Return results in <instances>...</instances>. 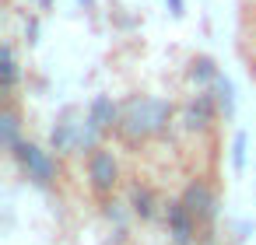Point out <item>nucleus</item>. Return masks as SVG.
<instances>
[{
    "mask_svg": "<svg viewBox=\"0 0 256 245\" xmlns=\"http://www.w3.org/2000/svg\"><path fill=\"white\" fill-rule=\"evenodd\" d=\"M196 245H214V242H210V238H207V235H204V238H200V242H196Z\"/></svg>",
    "mask_w": 256,
    "mask_h": 245,
    "instance_id": "4468645a",
    "label": "nucleus"
},
{
    "mask_svg": "<svg viewBox=\"0 0 256 245\" xmlns=\"http://www.w3.org/2000/svg\"><path fill=\"white\" fill-rule=\"evenodd\" d=\"M14 84H18V60H14V49L4 46V91L11 95Z\"/></svg>",
    "mask_w": 256,
    "mask_h": 245,
    "instance_id": "f8f14e48",
    "label": "nucleus"
},
{
    "mask_svg": "<svg viewBox=\"0 0 256 245\" xmlns=\"http://www.w3.org/2000/svg\"><path fill=\"white\" fill-rule=\"evenodd\" d=\"M182 207L193 214V221L200 224V231H207L210 224H214V214H218V196H214V189L204 182V179H193L186 189H182Z\"/></svg>",
    "mask_w": 256,
    "mask_h": 245,
    "instance_id": "20e7f679",
    "label": "nucleus"
},
{
    "mask_svg": "<svg viewBox=\"0 0 256 245\" xmlns=\"http://www.w3.org/2000/svg\"><path fill=\"white\" fill-rule=\"evenodd\" d=\"M120 112H123V105H116L109 95H95V98L88 102V109H84V119L106 137V133H116V126H120Z\"/></svg>",
    "mask_w": 256,
    "mask_h": 245,
    "instance_id": "0eeeda50",
    "label": "nucleus"
},
{
    "mask_svg": "<svg viewBox=\"0 0 256 245\" xmlns=\"http://www.w3.org/2000/svg\"><path fill=\"white\" fill-rule=\"evenodd\" d=\"M84 175H88V189L95 196H112L116 186H120V158L112 154V147H95L88 158H84Z\"/></svg>",
    "mask_w": 256,
    "mask_h": 245,
    "instance_id": "7ed1b4c3",
    "label": "nucleus"
},
{
    "mask_svg": "<svg viewBox=\"0 0 256 245\" xmlns=\"http://www.w3.org/2000/svg\"><path fill=\"white\" fill-rule=\"evenodd\" d=\"M218 116H221L218 98H214V91H207V88H204V91H196V98L186 105V126H190L193 133H196V130L204 133V130H207Z\"/></svg>",
    "mask_w": 256,
    "mask_h": 245,
    "instance_id": "6e6552de",
    "label": "nucleus"
},
{
    "mask_svg": "<svg viewBox=\"0 0 256 245\" xmlns=\"http://www.w3.org/2000/svg\"><path fill=\"white\" fill-rule=\"evenodd\" d=\"M165 224H168V235H172L176 245H196V242H200V224H196L193 214L182 207V200H172V203H168Z\"/></svg>",
    "mask_w": 256,
    "mask_h": 245,
    "instance_id": "423d86ee",
    "label": "nucleus"
},
{
    "mask_svg": "<svg viewBox=\"0 0 256 245\" xmlns=\"http://www.w3.org/2000/svg\"><path fill=\"white\" fill-rule=\"evenodd\" d=\"M11 158H14L22 179L32 182L36 189H53V186H56V179H60V161H56V151H53V147H42V144H36V140L25 137V140L11 151Z\"/></svg>",
    "mask_w": 256,
    "mask_h": 245,
    "instance_id": "f03ea898",
    "label": "nucleus"
},
{
    "mask_svg": "<svg viewBox=\"0 0 256 245\" xmlns=\"http://www.w3.org/2000/svg\"><path fill=\"white\" fill-rule=\"evenodd\" d=\"M168 7H172V14L179 18V14H182V0H168Z\"/></svg>",
    "mask_w": 256,
    "mask_h": 245,
    "instance_id": "ddd939ff",
    "label": "nucleus"
},
{
    "mask_svg": "<svg viewBox=\"0 0 256 245\" xmlns=\"http://www.w3.org/2000/svg\"><path fill=\"white\" fill-rule=\"evenodd\" d=\"M81 140H84V116L64 112L50 133V147L56 154H81Z\"/></svg>",
    "mask_w": 256,
    "mask_h": 245,
    "instance_id": "39448f33",
    "label": "nucleus"
},
{
    "mask_svg": "<svg viewBox=\"0 0 256 245\" xmlns=\"http://www.w3.org/2000/svg\"><path fill=\"white\" fill-rule=\"evenodd\" d=\"M22 140H25V133H22V112H18L14 102H8L4 112H0V144H4V151L11 154Z\"/></svg>",
    "mask_w": 256,
    "mask_h": 245,
    "instance_id": "1a4fd4ad",
    "label": "nucleus"
},
{
    "mask_svg": "<svg viewBox=\"0 0 256 245\" xmlns=\"http://www.w3.org/2000/svg\"><path fill=\"white\" fill-rule=\"evenodd\" d=\"M130 210H134L137 217H151V214H154V193H151L148 186H134V189H130Z\"/></svg>",
    "mask_w": 256,
    "mask_h": 245,
    "instance_id": "9b49d317",
    "label": "nucleus"
},
{
    "mask_svg": "<svg viewBox=\"0 0 256 245\" xmlns=\"http://www.w3.org/2000/svg\"><path fill=\"white\" fill-rule=\"evenodd\" d=\"M172 102L158 98V95H134L123 102V112H120V126H116V137L130 147H140V144H151L158 140L168 126H172Z\"/></svg>",
    "mask_w": 256,
    "mask_h": 245,
    "instance_id": "f257e3e1",
    "label": "nucleus"
},
{
    "mask_svg": "<svg viewBox=\"0 0 256 245\" xmlns=\"http://www.w3.org/2000/svg\"><path fill=\"white\" fill-rule=\"evenodd\" d=\"M210 91H214V98H218L221 116H224V119H232V112H235V88H232V81H228L224 74H218V81L210 84Z\"/></svg>",
    "mask_w": 256,
    "mask_h": 245,
    "instance_id": "9d476101",
    "label": "nucleus"
}]
</instances>
